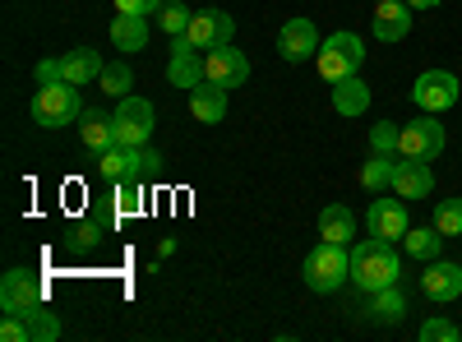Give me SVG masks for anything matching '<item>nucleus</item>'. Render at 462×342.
<instances>
[{"instance_id":"1","label":"nucleus","mask_w":462,"mask_h":342,"mask_svg":"<svg viewBox=\"0 0 462 342\" xmlns=\"http://www.w3.org/2000/svg\"><path fill=\"white\" fill-rule=\"evenodd\" d=\"M398 254H393V241H383V236H370L352 250V282L361 291H379V287H393L398 282Z\"/></svg>"},{"instance_id":"2","label":"nucleus","mask_w":462,"mask_h":342,"mask_svg":"<svg viewBox=\"0 0 462 342\" xmlns=\"http://www.w3.org/2000/svg\"><path fill=\"white\" fill-rule=\"evenodd\" d=\"M79 116H84L79 84H69V79H56V84H37V93H32V121L42 125V130L74 125Z\"/></svg>"},{"instance_id":"3","label":"nucleus","mask_w":462,"mask_h":342,"mask_svg":"<svg viewBox=\"0 0 462 342\" xmlns=\"http://www.w3.org/2000/svg\"><path fill=\"white\" fill-rule=\"evenodd\" d=\"M305 287L319 291V296H333L342 282H352V254H346V245L337 241H319L310 254H305Z\"/></svg>"},{"instance_id":"4","label":"nucleus","mask_w":462,"mask_h":342,"mask_svg":"<svg viewBox=\"0 0 462 342\" xmlns=\"http://www.w3.org/2000/svg\"><path fill=\"white\" fill-rule=\"evenodd\" d=\"M319 74L328 84L346 79V74H361V60H365V47H361V37L356 32H333L324 37V47H319Z\"/></svg>"},{"instance_id":"5","label":"nucleus","mask_w":462,"mask_h":342,"mask_svg":"<svg viewBox=\"0 0 462 342\" xmlns=\"http://www.w3.org/2000/svg\"><path fill=\"white\" fill-rule=\"evenodd\" d=\"M42 300H47V287H42V278L28 273V269H10L5 282H0V310H5V315L28 319Z\"/></svg>"},{"instance_id":"6","label":"nucleus","mask_w":462,"mask_h":342,"mask_svg":"<svg viewBox=\"0 0 462 342\" xmlns=\"http://www.w3.org/2000/svg\"><path fill=\"white\" fill-rule=\"evenodd\" d=\"M116 143L121 148H143L148 134H152V102L148 97H121L116 106Z\"/></svg>"},{"instance_id":"7","label":"nucleus","mask_w":462,"mask_h":342,"mask_svg":"<svg viewBox=\"0 0 462 342\" xmlns=\"http://www.w3.org/2000/svg\"><path fill=\"white\" fill-rule=\"evenodd\" d=\"M398 153H402V158H420V162H435V158L444 153V125L435 121V111H430V116H420V121H407V125H402Z\"/></svg>"},{"instance_id":"8","label":"nucleus","mask_w":462,"mask_h":342,"mask_svg":"<svg viewBox=\"0 0 462 342\" xmlns=\"http://www.w3.org/2000/svg\"><path fill=\"white\" fill-rule=\"evenodd\" d=\"M231 32H236V23H231V14L222 10H195L189 14V28H185V42L195 51H217L231 42Z\"/></svg>"},{"instance_id":"9","label":"nucleus","mask_w":462,"mask_h":342,"mask_svg":"<svg viewBox=\"0 0 462 342\" xmlns=\"http://www.w3.org/2000/svg\"><path fill=\"white\" fill-rule=\"evenodd\" d=\"M204 79H213L217 88H241L250 79V60L231 42L217 47V51H204Z\"/></svg>"},{"instance_id":"10","label":"nucleus","mask_w":462,"mask_h":342,"mask_svg":"<svg viewBox=\"0 0 462 342\" xmlns=\"http://www.w3.org/2000/svg\"><path fill=\"white\" fill-rule=\"evenodd\" d=\"M411 97H416V106H426V111H448L453 102H457V79L448 69H426L420 79L411 84Z\"/></svg>"},{"instance_id":"11","label":"nucleus","mask_w":462,"mask_h":342,"mask_svg":"<svg viewBox=\"0 0 462 342\" xmlns=\"http://www.w3.org/2000/svg\"><path fill=\"white\" fill-rule=\"evenodd\" d=\"M278 51H282V60H291V65L319 56V32H315V23H310V19H287L282 32H278Z\"/></svg>"},{"instance_id":"12","label":"nucleus","mask_w":462,"mask_h":342,"mask_svg":"<svg viewBox=\"0 0 462 342\" xmlns=\"http://www.w3.org/2000/svg\"><path fill=\"white\" fill-rule=\"evenodd\" d=\"M389 189H398V199H426L430 189H435V171H430V162L402 158V162L393 167V185H389Z\"/></svg>"},{"instance_id":"13","label":"nucleus","mask_w":462,"mask_h":342,"mask_svg":"<svg viewBox=\"0 0 462 342\" xmlns=\"http://www.w3.org/2000/svg\"><path fill=\"white\" fill-rule=\"evenodd\" d=\"M365 222H370V236H383V241H398V236L411 232V226H407V208L398 199H374Z\"/></svg>"},{"instance_id":"14","label":"nucleus","mask_w":462,"mask_h":342,"mask_svg":"<svg viewBox=\"0 0 462 342\" xmlns=\"http://www.w3.org/2000/svg\"><path fill=\"white\" fill-rule=\"evenodd\" d=\"M420 287H426L430 300H453V296H462V269L448 259H430L426 273H420Z\"/></svg>"},{"instance_id":"15","label":"nucleus","mask_w":462,"mask_h":342,"mask_svg":"<svg viewBox=\"0 0 462 342\" xmlns=\"http://www.w3.org/2000/svg\"><path fill=\"white\" fill-rule=\"evenodd\" d=\"M407 32H411V5L407 0H383V5H374V37L379 42H402Z\"/></svg>"},{"instance_id":"16","label":"nucleus","mask_w":462,"mask_h":342,"mask_svg":"<svg viewBox=\"0 0 462 342\" xmlns=\"http://www.w3.org/2000/svg\"><path fill=\"white\" fill-rule=\"evenodd\" d=\"M167 79L176 84V88H199L204 84V60H199V51L185 42H176V51H171V60H167Z\"/></svg>"},{"instance_id":"17","label":"nucleus","mask_w":462,"mask_h":342,"mask_svg":"<svg viewBox=\"0 0 462 342\" xmlns=\"http://www.w3.org/2000/svg\"><path fill=\"white\" fill-rule=\"evenodd\" d=\"M189 116L199 125H217L226 116V88H217L213 79H204L199 88H189Z\"/></svg>"},{"instance_id":"18","label":"nucleus","mask_w":462,"mask_h":342,"mask_svg":"<svg viewBox=\"0 0 462 342\" xmlns=\"http://www.w3.org/2000/svg\"><path fill=\"white\" fill-rule=\"evenodd\" d=\"M111 42L116 51H143L148 47V14H116L111 19Z\"/></svg>"},{"instance_id":"19","label":"nucleus","mask_w":462,"mask_h":342,"mask_svg":"<svg viewBox=\"0 0 462 342\" xmlns=\"http://www.w3.org/2000/svg\"><path fill=\"white\" fill-rule=\"evenodd\" d=\"M102 69H106V65H102V56H97L93 47H79V51H65V56H60V74H65L69 84H79V88L93 84V79H102Z\"/></svg>"},{"instance_id":"20","label":"nucleus","mask_w":462,"mask_h":342,"mask_svg":"<svg viewBox=\"0 0 462 342\" xmlns=\"http://www.w3.org/2000/svg\"><path fill=\"white\" fill-rule=\"evenodd\" d=\"M93 167H97V176H106V180H125V176L139 171V148L111 143L106 153H93Z\"/></svg>"},{"instance_id":"21","label":"nucleus","mask_w":462,"mask_h":342,"mask_svg":"<svg viewBox=\"0 0 462 342\" xmlns=\"http://www.w3.org/2000/svg\"><path fill=\"white\" fill-rule=\"evenodd\" d=\"M333 106L342 111V116H361V111L370 106V88L361 74H346V79L333 84Z\"/></svg>"},{"instance_id":"22","label":"nucleus","mask_w":462,"mask_h":342,"mask_svg":"<svg viewBox=\"0 0 462 342\" xmlns=\"http://www.w3.org/2000/svg\"><path fill=\"white\" fill-rule=\"evenodd\" d=\"M319 236H324V241H337V245L352 241V236H356L352 208H346V204H328V208L319 213Z\"/></svg>"},{"instance_id":"23","label":"nucleus","mask_w":462,"mask_h":342,"mask_svg":"<svg viewBox=\"0 0 462 342\" xmlns=\"http://www.w3.org/2000/svg\"><path fill=\"white\" fill-rule=\"evenodd\" d=\"M79 121H84L79 134H84V148H88V153H106V148L116 143V121H111V116H102V111H84Z\"/></svg>"},{"instance_id":"24","label":"nucleus","mask_w":462,"mask_h":342,"mask_svg":"<svg viewBox=\"0 0 462 342\" xmlns=\"http://www.w3.org/2000/svg\"><path fill=\"white\" fill-rule=\"evenodd\" d=\"M393 167H398V153H379V148H370V158L361 167V185L370 189V195H379V189L393 185Z\"/></svg>"},{"instance_id":"25","label":"nucleus","mask_w":462,"mask_h":342,"mask_svg":"<svg viewBox=\"0 0 462 342\" xmlns=\"http://www.w3.org/2000/svg\"><path fill=\"white\" fill-rule=\"evenodd\" d=\"M402 245H407V254L411 259H439V245H444V236H439V226H420V232H407L402 236Z\"/></svg>"},{"instance_id":"26","label":"nucleus","mask_w":462,"mask_h":342,"mask_svg":"<svg viewBox=\"0 0 462 342\" xmlns=\"http://www.w3.org/2000/svg\"><path fill=\"white\" fill-rule=\"evenodd\" d=\"M134 213H143V180L125 176L116 180V217H134Z\"/></svg>"},{"instance_id":"27","label":"nucleus","mask_w":462,"mask_h":342,"mask_svg":"<svg viewBox=\"0 0 462 342\" xmlns=\"http://www.w3.org/2000/svg\"><path fill=\"white\" fill-rule=\"evenodd\" d=\"M370 310H374V319H379V324H393V319H402V315H407V300H402L398 282H393V287H379Z\"/></svg>"},{"instance_id":"28","label":"nucleus","mask_w":462,"mask_h":342,"mask_svg":"<svg viewBox=\"0 0 462 342\" xmlns=\"http://www.w3.org/2000/svg\"><path fill=\"white\" fill-rule=\"evenodd\" d=\"M23 324H28V342H56V337H60V319H56L47 306H37Z\"/></svg>"},{"instance_id":"29","label":"nucleus","mask_w":462,"mask_h":342,"mask_svg":"<svg viewBox=\"0 0 462 342\" xmlns=\"http://www.w3.org/2000/svg\"><path fill=\"white\" fill-rule=\"evenodd\" d=\"M189 14H195V10H185L180 0H167V5L158 10V28L176 42V37H185V28H189Z\"/></svg>"},{"instance_id":"30","label":"nucleus","mask_w":462,"mask_h":342,"mask_svg":"<svg viewBox=\"0 0 462 342\" xmlns=\"http://www.w3.org/2000/svg\"><path fill=\"white\" fill-rule=\"evenodd\" d=\"M97 84H102V93H111V97H125V93H130V84H134V74H130V65H125V60H116V65H106V69H102V79H97Z\"/></svg>"},{"instance_id":"31","label":"nucleus","mask_w":462,"mask_h":342,"mask_svg":"<svg viewBox=\"0 0 462 342\" xmlns=\"http://www.w3.org/2000/svg\"><path fill=\"white\" fill-rule=\"evenodd\" d=\"M435 226H439V236H462V199H444L435 208Z\"/></svg>"},{"instance_id":"32","label":"nucleus","mask_w":462,"mask_h":342,"mask_svg":"<svg viewBox=\"0 0 462 342\" xmlns=\"http://www.w3.org/2000/svg\"><path fill=\"white\" fill-rule=\"evenodd\" d=\"M398 139H402V130L393 121H379L370 130V148H379V153H398Z\"/></svg>"},{"instance_id":"33","label":"nucleus","mask_w":462,"mask_h":342,"mask_svg":"<svg viewBox=\"0 0 462 342\" xmlns=\"http://www.w3.org/2000/svg\"><path fill=\"white\" fill-rule=\"evenodd\" d=\"M106 232H111V217H88V222L79 226V236H74V245H79V250H93Z\"/></svg>"},{"instance_id":"34","label":"nucleus","mask_w":462,"mask_h":342,"mask_svg":"<svg viewBox=\"0 0 462 342\" xmlns=\"http://www.w3.org/2000/svg\"><path fill=\"white\" fill-rule=\"evenodd\" d=\"M420 337H426V342H457L462 328L453 319H426V324H420Z\"/></svg>"},{"instance_id":"35","label":"nucleus","mask_w":462,"mask_h":342,"mask_svg":"<svg viewBox=\"0 0 462 342\" xmlns=\"http://www.w3.org/2000/svg\"><path fill=\"white\" fill-rule=\"evenodd\" d=\"M162 0H116V14H158Z\"/></svg>"},{"instance_id":"36","label":"nucleus","mask_w":462,"mask_h":342,"mask_svg":"<svg viewBox=\"0 0 462 342\" xmlns=\"http://www.w3.org/2000/svg\"><path fill=\"white\" fill-rule=\"evenodd\" d=\"M152 171H162V153H158V148H148V143H143V148H139V171H134V176L143 180V176H152Z\"/></svg>"},{"instance_id":"37","label":"nucleus","mask_w":462,"mask_h":342,"mask_svg":"<svg viewBox=\"0 0 462 342\" xmlns=\"http://www.w3.org/2000/svg\"><path fill=\"white\" fill-rule=\"evenodd\" d=\"M56 79H65L60 60H42V65H37V84H56Z\"/></svg>"},{"instance_id":"38","label":"nucleus","mask_w":462,"mask_h":342,"mask_svg":"<svg viewBox=\"0 0 462 342\" xmlns=\"http://www.w3.org/2000/svg\"><path fill=\"white\" fill-rule=\"evenodd\" d=\"M407 5H411V10H435L439 0H407Z\"/></svg>"},{"instance_id":"39","label":"nucleus","mask_w":462,"mask_h":342,"mask_svg":"<svg viewBox=\"0 0 462 342\" xmlns=\"http://www.w3.org/2000/svg\"><path fill=\"white\" fill-rule=\"evenodd\" d=\"M374 5H383V0H374Z\"/></svg>"}]
</instances>
